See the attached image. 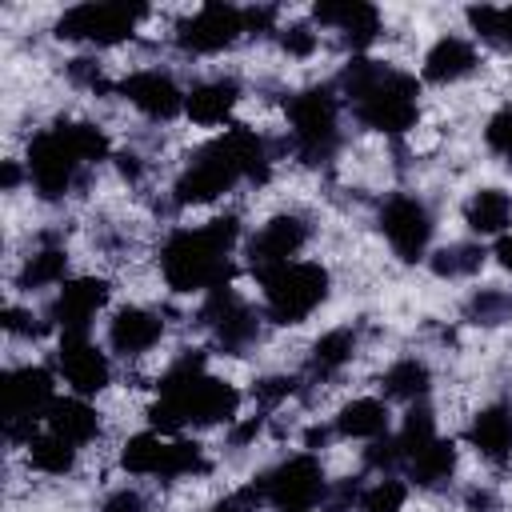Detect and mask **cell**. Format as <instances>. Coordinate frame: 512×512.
Segmentation results:
<instances>
[{
    "instance_id": "f35d334b",
    "label": "cell",
    "mask_w": 512,
    "mask_h": 512,
    "mask_svg": "<svg viewBox=\"0 0 512 512\" xmlns=\"http://www.w3.org/2000/svg\"><path fill=\"white\" fill-rule=\"evenodd\" d=\"M276 44H280L288 56L308 60V56L316 52V44H320V32H312V24H304V20H292V24L276 28Z\"/></svg>"
},
{
    "instance_id": "5bb4252c",
    "label": "cell",
    "mask_w": 512,
    "mask_h": 512,
    "mask_svg": "<svg viewBox=\"0 0 512 512\" xmlns=\"http://www.w3.org/2000/svg\"><path fill=\"white\" fill-rule=\"evenodd\" d=\"M308 240H312L308 220L296 216V212H280V216H272L268 224H260V232L248 240V248H244L248 268H252L256 276H264V272H272V268H284V264H292V260L308 248Z\"/></svg>"
},
{
    "instance_id": "836d02e7",
    "label": "cell",
    "mask_w": 512,
    "mask_h": 512,
    "mask_svg": "<svg viewBox=\"0 0 512 512\" xmlns=\"http://www.w3.org/2000/svg\"><path fill=\"white\" fill-rule=\"evenodd\" d=\"M464 320L484 324V328L512 320V288H476L464 300Z\"/></svg>"
},
{
    "instance_id": "30bf717a",
    "label": "cell",
    "mask_w": 512,
    "mask_h": 512,
    "mask_svg": "<svg viewBox=\"0 0 512 512\" xmlns=\"http://www.w3.org/2000/svg\"><path fill=\"white\" fill-rule=\"evenodd\" d=\"M148 16L144 4H72L64 8V16L56 20V36L60 40H76V44H96V48H112L136 36V24Z\"/></svg>"
},
{
    "instance_id": "7bdbcfd3",
    "label": "cell",
    "mask_w": 512,
    "mask_h": 512,
    "mask_svg": "<svg viewBox=\"0 0 512 512\" xmlns=\"http://www.w3.org/2000/svg\"><path fill=\"white\" fill-rule=\"evenodd\" d=\"M100 512H148V500L136 488H116V492L104 496Z\"/></svg>"
},
{
    "instance_id": "ba28073f",
    "label": "cell",
    "mask_w": 512,
    "mask_h": 512,
    "mask_svg": "<svg viewBox=\"0 0 512 512\" xmlns=\"http://www.w3.org/2000/svg\"><path fill=\"white\" fill-rule=\"evenodd\" d=\"M0 396H4V440L28 448L36 440V420H44L56 400V376L44 364L8 368L0 380Z\"/></svg>"
},
{
    "instance_id": "74e56055",
    "label": "cell",
    "mask_w": 512,
    "mask_h": 512,
    "mask_svg": "<svg viewBox=\"0 0 512 512\" xmlns=\"http://www.w3.org/2000/svg\"><path fill=\"white\" fill-rule=\"evenodd\" d=\"M484 144L512 168V104H504V108H496V112L488 116V124H484Z\"/></svg>"
},
{
    "instance_id": "f546056e",
    "label": "cell",
    "mask_w": 512,
    "mask_h": 512,
    "mask_svg": "<svg viewBox=\"0 0 512 512\" xmlns=\"http://www.w3.org/2000/svg\"><path fill=\"white\" fill-rule=\"evenodd\" d=\"M380 388H384L388 400L420 404V400L432 392V368H428L420 356H404V360H396V364L380 376Z\"/></svg>"
},
{
    "instance_id": "484cf974",
    "label": "cell",
    "mask_w": 512,
    "mask_h": 512,
    "mask_svg": "<svg viewBox=\"0 0 512 512\" xmlns=\"http://www.w3.org/2000/svg\"><path fill=\"white\" fill-rule=\"evenodd\" d=\"M352 356H356V328H332V332H324L312 344L308 364H304V376L312 384H324V380L340 376L352 364Z\"/></svg>"
},
{
    "instance_id": "f907efd6",
    "label": "cell",
    "mask_w": 512,
    "mask_h": 512,
    "mask_svg": "<svg viewBox=\"0 0 512 512\" xmlns=\"http://www.w3.org/2000/svg\"><path fill=\"white\" fill-rule=\"evenodd\" d=\"M468 508H472V512H488V508H492V492H484V488H476V492L468 496Z\"/></svg>"
},
{
    "instance_id": "d590c367",
    "label": "cell",
    "mask_w": 512,
    "mask_h": 512,
    "mask_svg": "<svg viewBox=\"0 0 512 512\" xmlns=\"http://www.w3.org/2000/svg\"><path fill=\"white\" fill-rule=\"evenodd\" d=\"M404 500H408V484L396 476H380L368 488H360L356 512H404Z\"/></svg>"
},
{
    "instance_id": "cb8c5ba5",
    "label": "cell",
    "mask_w": 512,
    "mask_h": 512,
    "mask_svg": "<svg viewBox=\"0 0 512 512\" xmlns=\"http://www.w3.org/2000/svg\"><path fill=\"white\" fill-rule=\"evenodd\" d=\"M64 276H68V248L56 240V232H48V236L24 256L16 284H20L24 292H40V288L64 284Z\"/></svg>"
},
{
    "instance_id": "b9f144b4",
    "label": "cell",
    "mask_w": 512,
    "mask_h": 512,
    "mask_svg": "<svg viewBox=\"0 0 512 512\" xmlns=\"http://www.w3.org/2000/svg\"><path fill=\"white\" fill-rule=\"evenodd\" d=\"M68 80L80 84V88H92V92H108V80H104V72H100V64L92 56L68 60Z\"/></svg>"
},
{
    "instance_id": "7402d4cb",
    "label": "cell",
    "mask_w": 512,
    "mask_h": 512,
    "mask_svg": "<svg viewBox=\"0 0 512 512\" xmlns=\"http://www.w3.org/2000/svg\"><path fill=\"white\" fill-rule=\"evenodd\" d=\"M480 64L476 56V44L464 40V36H440L428 52H424V80L428 84H456L464 76H472Z\"/></svg>"
},
{
    "instance_id": "c3c4849f",
    "label": "cell",
    "mask_w": 512,
    "mask_h": 512,
    "mask_svg": "<svg viewBox=\"0 0 512 512\" xmlns=\"http://www.w3.org/2000/svg\"><path fill=\"white\" fill-rule=\"evenodd\" d=\"M16 184H20V168H16V160H4V168H0V188H4V192H16Z\"/></svg>"
},
{
    "instance_id": "52a82bcc",
    "label": "cell",
    "mask_w": 512,
    "mask_h": 512,
    "mask_svg": "<svg viewBox=\"0 0 512 512\" xmlns=\"http://www.w3.org/2000/svg\"><path fill=\"white\" fill-rule=\"evenodd\" d=\"M256 280H260V296H264V320H272V324H304L332 292V276L316 260H292Z\"/></svg>"
},
{
    "instance_id": "3957f363",
    "label": "cell",
    "mask_w": 512,
    "mask_h": 512,
    "mask_svg": "<svg viewBox=\"0 0 512 512\" xmlns=\"http://www.w3.org/2000/svg\"><path fill=\"white\" fill-rule=\"evenodd\" d=\"M336 92L352 120L380 136H404L420 120V80L396 64L352 56L336 76Z\"/></svg>"
},
{
    "instance_id": "7a4b0ae2",
    "label": "cell",
    "mask_w": 512,
    "mask_h": 512,
    "mask_svg": "<svg viewBox=\"0 0 512 512\" xmlns=\"http://www.w3.org/2000/svg\"><path fill=\"white\" fill-rule=\"evenodd\" d=\"M240 412V392L236 384L208 376L204 352L188 348L180 352L156 380V404L148 408V424L160 436H176L184 428H212V424H232Z\"/></svg>"
},
{
    "instance_id": "9a60e30c",
    "label": "cell",
    "mask_w": 512,
    "mask_h": 512,
    "mask_svg": "<svg viewBox=\"0 0 512 512\" xmlns=\"http://www.w3.org/2000/svg\"><path fill=\"white\" fill-rule=\"evenodd\" d=\"M56 368L64 376V384L72 388V396H100L112 384V360L104 348L92 344L88 332H60V348H56Z\"/></svg>"
},
{
    "instance_id": "4dcf8cb0",
    "label": "cell",
    "mask_w": 512,
    "mask_h": 512,
    "mask_svg": "<svg viewBox=\"0 0 512 512\" xmlns=\"http://www.w3.org/2000/svg\"><path fill=\"white\" fill-rule=\"evenodd\" d=\"M488 260V248L476 244V240H452L436 252H428V268L440 276V280H464V276H476Z\"/></svg>"
},
{
    "instance_id": "9c48e42d",
    "label": "cell",
    "mask_w": 512,
    "mask_h": 512,
    "mask_svg": "<svg viewBox=\"0 0 512 512\" xmlns=\"http://www.w3.org/2000/svg\"><path fill=\"white\" fill-rule=\"evenodd\" d=\"M252 488H256L260 504H268L276 512H312L332 492V484L324 476V464L312 452H296V456L280 460L260 480H252Z\"/></svg>"
},
{
    "instance_id": "ab89813d",
    "label": "cell",
    "mask_w": 512,
    "mask_h": 512,
    "mask_svg": "<svg viewBox=\"0 0 512 512\" xmlns=\"http://www.w3.org/2000/svg\"><path fill=\"white\" fill-rule=\"evenodd\" d=\"M0 324H4V332L16 336V340H40V336L48 332V320H40V316H32L28 308H16V304H8V308L0 312Z\"/></svg>"
},
{
    "instance_id": "f6af8a7d",
    "label": "cell",
    "mask_w": 512,
    "mask_h": 512,
    "mask_svg": "<svg viewBox=\"0 0 512 512\" xmlns=\"http://www.w3.org/2000/svg\"><path fill=\"white\" fill-rule=\"evenodd\" d=\"M116 168H120L124 180L136 184V180L144 176V156H140V152H120V156H116Z\"/></svg>"
},
{
    "instance_id": "8d00e7d4",
    "label": "cell",
    "mask_w": 512,
    "mask_h": 512,
    "mask_svg": "<svg viewBox=\"0 0 512 512\" xmlns=\"http://www.w3.org/2000/svg\"><path fill=\"white\" fill-rule=\"evenodd\" d=\"M364 464H368L372 472H380V476H396V468H404V448H400L396 432L372 440V444L364 448Z\"/></svg>"
},
{
    "instance_id": "ac0fdd59",
    "label": "cell",
    "mask_w": 512,
    "mask_h": 512,
    "mask_svg": "<svg viewBox=\"0 0 512 512\" xmlns=\"http://www.w3.org/2000/svg\"><path fill=\"white\" fill-rule=\"evenodd\" d=\"M312 20L320 28L340 32V44L360 52L380 36V8L364 0H320L312 4Z\"/></svg>"
},
{
    "instance_id": "d4e9b609",
    "label": "cell",
    "mask_w": 512,
    "mask_h": 512,
    "mask_svg": "<svg viewBox=\"0 0 512 512\" xmlns=\"http://www.w3.org/2000/svg\"><path fill=\"white\" fill-rule=\"evenodd\" d=\"M332 428H336V436H344V440H368V444H372V440L388 436V428H392V412H388L384 400H376V396H360V400H348V404L336 412Z\"/></svg>"
},
{
    "instance_id": "e0dca14e",
    "label": "cell",
    "mask_w": 512,
    "mask_h": 512,
    "mask_svg": "<svg viewBox=\"0 0 512 512\" xmlns=\"http://www.w3.org/2000/svg\"><path fill=\"white\" fill-rule=\"evenodd\" d=\"M112 296V284L104 276H76V280H64L60 292L52 296L48 304V320L60 328V332H88L96 312L108 304Z\"/></svg>"
},
{
    "instance_id": "603a6c76",
    "label": "cell",
    "mask_w": 512,
    "mask_h": 512,
    "mask_svg": "<svg viewBox=\"0 0 512 512\" xmlns=\"http://www.w3.org/2000/svg\"><path fill=\"white\" fill-rule=\"evenodd\" d=\"M468 444L492 460V464H504L512 460V404H488L472 416L468 424Z\"/></svg>"
},
{
    "instance_id": "44dd1931",
    "label": "cell",
    "mask_w": 512,
    "mask_h": 512,
    "mask_svg": "<svg viewBox=\"0 0 512 512\" xmlns=\"http://www.w3.org/2000/svg\"><path fill=\"white\" fill-rule=\"evenodd\" d=\"M44 424H48V432H56L60 440H68L76 448L100 440V432H104L100 412L84 396H56L52 408H48V416H44Z\"/></svg>"
},
{
    "instance_id": "f1b7e54d",
    "label": "cell",
    "mask_w": 512,
    "mask_h": 512,
    "mask_svg": "<svg viewBox=\"0 0 512 512\" xmlns=\"http://www.w3.org/2000/svg\"><path fill=\"white\" fill-rule=\"evenodd\" d=\"M168 452H172V436H160V432H136L124 440L120 448V468L132 472V476H156L164 480V468H168Z\"/></svg>"
},
{
    "instance_id": "277c9868",
    "label": "cell",
    "mask_w": 512,
    "mask_h": 512,
    "mask_svg": "<svg viewBox=\"0 0 512 512\" xmlns=\"http://www.w3.org/2000/svg\"><path fill=\"white\" fill-rule=\"evenodd\" d=\"M112 144L100 124L84 120H56L52 128H40L28 140L24 176L40 200H64L72 188L84 184V172L100 160H108Z\"/></svg>"
},
{
    "instance_id": "83f0119b",
    "label": "cell",
    "mask_w": 512,
    "mask_h": 512,
    "mask_svg": "<svg viewBox=\"0 0 512 512\" xmlns=\"http://www.w3.org/2000/svg\"><path fill=\"white\" fill-rule=\"evenodd\" d=\"M464 224L476 236H504L512 224V196L504 188H480L464 200Z\"/></svg>"
},
{
    "instance_id": "e575fe53",
    "label": "cell",
    "mask_w": 512,
    "mask_h": 512,
    "mask_svg": "<svg viewBox=\"0 0 512 512\" xmlns=\"http://www.w3.org/2000/svg\"><path fill=\"white\" fill-rule=\"evenodd\" d=\"M440 432H436V412L420 400V404H412L408 412H404V424H400V432H396V440H400V448H404V464H408V456H416L424 444H432Z\"/></svg>"
},
{
    "instance_id": "4316f807",
    "label": "cell",
    "mask_w": 512,
    "mask_h": 512,
    "mask_svg": "<svg viewBox=\"0 0 512 512\" xmlns=\"http://www.w3.org/2000/svg\"><path fill=\"white\" fill-rule=\"evenodd\" d=\"M456 444L448 440V436H436L432 444H424L416 456H408V464H404V472H408V480L416 484V488H428V492H436V488H444V484H452V476H456Z\"/></svg>"
},
{
    "instance_id": "2e32d148",
    "label": "cell",
    "mask_w": 512,
    "mask_h": 512,
    "mask_svg": "<svg viewBox=\"0 0 512 512\" xmlns=\"http://www.w3.org/2000/svg\"><path fill=\"white\" fill-rule=\"evenodd\" d=\"M116 96H124L140 116L148 120H176L184 112L188 92L160 68H136L116 84Z\"/></svg>"
},
{
    "instance_id": "5b68a950",
    "label": "cell",
    "mask_w": 512,
    "mask_h": 512,
    "mask_svg": "<svg viewBox=\"0 0 512 512\" xmlns=\"http://www.w3.org/2000/svg\"><path fill=\"white\" fill-rule=\"evenodd\" d=\"M240 240V220L236 216H216L196 228H176L160 244V276L172 292L192 296V292H212L228 284L232 272V248Z\"/></svg>"
},
{
    "instance_id": "8fae6325",
    "label": "cell",
    "mask_w": 512,
    "mask_h": 512,
    "mask_svg": "<svg viewBox=\"0 0 512 512\" xmlns=\"http://www.w3.org/2000/svg\"><path fill=\"white\" fill-rule=\"evenodd\" d=\"M376 224L384 232V240L392 244V252L404 260V264H420L428 260V244H432V232H436V220H432V208L412 196V192H392L384 196L380 212H376Z\"/></svg>"
},
{
    "instance_id": "ee69618b",
    "label": "cell",
    "mask_w": 512,
    "mask_h": 512,
    "mask_svg": "<svg viewBox=\"0 0 512 512\" xmlns=\"http://www.w3.org/2000/svg\"><path fill=\"white\" fill-rule=\"evenodd\" d=\"M256 504H260V496H256V488L248 484L244 492H236V496L220 500V504H216V508H208V512H256Z\"/></svg>"
},
{
    "instance_id": "7c38bea8",
    "label": "cell",
    "mask_w": 512,
    "mask_h": 512,
    "mask_svg": "<svg viewBox=\"0 0 512 512\" xmlns=\"http://www.w3.org/2000/svg\"><path fill=\"white\" fill-rule=\"evenodd\" d=\"M260 312L232 288V284H220L212 292H204V304H200V324L212 332L216 348L232 352V356H244L256 340H260Z\"/></svg>"
},
{
    "instance_id": "bcb514c9",
    "label": "cell",
    "mask_w": 512,
    "mask_h": 512,
    "mask_svg": "<svg viewBox=\"0 0 512 512\" xmlns=\"http://www.w3.org/2000/svg\"><path fill=\"white\" fill-rule=\"evenodd\" d=\"M260 428H264V416H248V420H240V424L232 428V436H228V440H232V448H244Z\"/></svg>"
},
{
    "instance_id": "1f68e13d",
    "label": "cell",
    "mask_w": 512,
    "mask_h": 512,
    "mask_svg": "<svg viewBox=\"0 0 512 512\" xmlns=\"http://www.w3.org/2000/svg\"><path fill=\"white\" fill-rule=\"evenodd\" d=\"M76 444H68V440H60L56 432H40L32 444H28V464L36 468V472H44V476H68L72 468H76Z\"/></svg>"
},
{
    "instance_id": "7dc6e473",
    "label": "cell",
    "mask_w": 512,
    "mask_h": 512,
    "mask_svg": "<svg viewBox=\"0 0 512 512\" xmlns=\"http://www.w3.org/2000/svg\"><path fill=\"white\" fill-rule=\"evenodd\" d=\"M492 256H496V264H500L504 272H512V232L496 236V248H492Z\"/></svg>"
},
{
    "instance_id": "ffe728a7",
    "label": "cell",
    "mask_w": 512,
    "mask_h": 512,
    "mask_svg": "<svg viewBox=\"0 0 512 512\" xmlns=\"http://www.w3.org/2000/svg\"><path fill=\"white\" fill-rule=\"evenodd\" d=\"M240 104V84L232 76H212V80H200L188 88V100H184V116L192 124H204V128H216L224 120H232Z\"/></svg>"
},
{
    "instance_id": "6da1fadb",
    "label": "cell",
    "mask_w": 512,
    "mask_h": 512,
    "mask_svg": "<svg viewBox=\"0 0 512 512\" xmlns=\"http://www.w3.org/2000/svg\"><path fill=\"white\" fill-rule=\"evenodd\" d=\"M272 164H276L272 144L256 128L232 124L188 156V164L172 184V200L176 208H188V204H208L232 192L236 184H264L272 176Z\"/></svg>"
},
{
    "instance_id": "4fadbf2b",
    "label": "cell",
    "mask_w": 512,
    "mask_h": 512,
    "mask_svg": "<svg viewBox=\"0 0 512 512\" xmlns=\"http://www.w3.org/2000/svg\"><path fill=\"white\" fill-rule=\"evenodd\" d=\"M244 8L236 4H224V0H212L204 8H196L192 16H184L176 24V48L188 52V56H216L224 48H232L240 36H244Z\"/></svg>"
},
{
    "instance_id": "d6986e66",
    "label": "cell",
    "mask_w": 512,
    "mask_h": 512,
    "mask_svg": "<svg viewBox=\"0 0 512 512\" xmlns=\"http://www.w3.org/2000/svg\"><path fill=\"white\" fill-rule=\"evenodd\" d=\"M160 336H164L160 312L140 308V304L116 308L112 320H108V344H112L116 356H144L160 344Z\"/></svg>"
},
{
    "instance_id": "d6a6232c",
    "label": "cell",
    "mask_w": 512,
    "mask_h": 512,
    "mask_svg": "<svg viewBox=\"0 0 512 512\" xmlns=\"http://www.w3.org/2000/svg\"><path fill=\"white\" fill-rule=\"evenodd\" d=\"M464 16H468V28L484 44L512 48V4H504V8H496V4H472Z\"/></svg>"
},
{
    "instance_id": "8992f818",
    "label": "cell",
    "mask_w": 512,
    "mask_h": 512,
    "mask_svg": "<svg viewBox=\"0 0 512 512\" xmlns=\"http://www.w3.org/2000/svg\"><path fill=\"white\" fill-rule=\"evenodd\" d=\"M288 132H292V152L308 164V168H320V164H332V156L340 152V92L336 84H312V88H300L288 96Z\"/></svg>"
},
{
    "instance_id": "816d5d0a",
    "label": "cell",
    "mask_w": 512,
    "mask_h": 512,
    "mask_svg": "<svg viewBox=\"0 0 512 512\" xmlns=\"http://www.w3.org/2000/svg\"><path fill=\"white\" fill-rule=\"evenodd\" d=\"M312 512H348V508H344V504H336V500H332V496H328V500H324V504H320V508H312Z\"/></svg>"
},
{
    "instance_id": "60d3db41",
    "label": "cell",
    "mask_w": 512,
    "mask_h": 512,
    "mask_svg": "<svg viewBox=\"0 0 512 512\" xmlns=\"http://www.w3.org/2000/svg\"><path fill=\"white\" fill-rule=\"evenodd\" d=\"M296 392H300V376H264L252 388V396H256L260 408H276V404H284Z\"/></svg>"
},
{
    "instance_id": "681fc988",
    "label": "cell",
    "mask_w": 512,
    "mask_h": 512,
    "mask_svg": "<svg viewBox=\"0 0 512 512\" xmlns=\"http://www.w3.org/2000/svg\"><path fill=\"white\" fill-rule=\"evenodd\" d=\"M328 436H336V428H308V436H304V448H320V444H328Z\"/></svg>"
}]
</instances>
